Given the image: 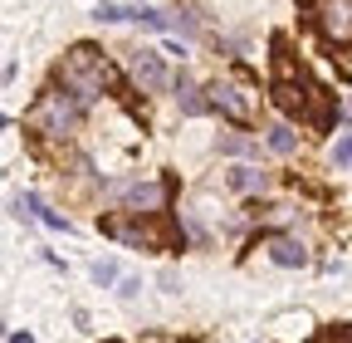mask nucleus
<instances>
[{"label": "nucleus", "instance_id": "obj_1", "mask_svg": "<svg viewBox=\"0 0 352 343\" xmlns=\"http://www.w3.org/2000/svg\"><path fill=\"white\" fill-rule=\"evenodd\" d=\"M270 94H274V103L289 118H303V123H314V127H328V118H333V94L323 89V83L303 79V69L294 74L289 54H279V74H274V89Z\"/></svg>", "mask_w": 352, "mask_h": 343}, {"label": "nucleus", "instance_id": "obj_2", "mask_svg": "<svg viewBox=\"0 0 352 343\" xmlns=\"http://www.w3.org/2000/svg\"><path fill=\"white\" fill-rule=\"evenodd\" d=\"M59 89H69L78 103H94L103 89L122 94V83H118L113 64H108L94 45H74V50L64 54V64H59Z\"/></svg>", "mask_w": 352, "mask_h": 343}, {"label": "nucleus", "instance_id": "obj_3", "mask_svg": "<svg viewBox=\"0 0 352 343\" xmlns=\"http://www.w3.org/2000/svg\"><path fill=\"white\" fill-rule=\"evenodd\" d=\"M103 236L132 245V250H166L176 245V231L162 221V211H113V216L98 221Z\"/></svg>", "mask_w": 352, "mask_h": 343}, {"label": "nucleus", "instance_id": "obj_4", "mask_svg": "<svg viewBox=\"0 0 352 343\" xmlns=\"http://www.w3.org/2000/svg\"><path fill=\"white\" fill-rule=\"evenodd\" d=\"M78 113H83V103L69 89H44L39 103L30 108V127L44 133V138H69L74 123H78Z\"/></svg>", "mask_w": 352, "mask_h": 343}, {"label": "nucleus", "instance_id": "obj_5", "mask_svg": "<svg viewBox=\"0 0 352 343\" xmlns=\"http://www.w3.org/2000/svg\"><path fill=\"white\" fill-rule=\"evenodd\" d=\"M308 20L323 34V45L347 50L352 45V0H314L308 6Z\"/></svg>", "mask_w": 352, "mask_h": 343}, {"label": "nucleus", "instance_id": "obj_6", "mask_svg": "<svg viewBox=\"0 0 352 343\" xmlns=\"http://www.w3.org/2000/svg\"><path fill=\"white\" fill-rule=\"evenodd\" d=\"M206 94H210V108H215V113H226V118L240 123V127L254 118V94L245 89L240 79H215Z\"/></svg>", "mask_w": 352, "mask_h": 343}, {"label": "nucleus", "instance_id": "obj_7", "mask_svg": "<svg viewBox=\"0 0 352 343\" xmlns=\"http://www.w3.org/2000/svg\"><path fill=\"white\" fill-rule=\"evenodd\" d=\"M108 196L127 201V211H162V201H166V182H113Z\"/></svg>", "mask_w": 352, "mask_h": 343}, {"label": "nucleus", "instance_id": "obj_8", "mask_svg": "<svg viewBox=\"0 0 352 343\" xmlns=\"http://www.w3.org/2000/svg\"><path fill=\"white\" fill-rule=\"evenodd\" d=\"M127 74H132V83H142L147 94L166 89V69H162V59H157L152 50H132V54H127Z\"/></svg>", "mask_w": 352, "mask_h": 343}, {"label": "nucleus", "instance_id": "obj_9", "mask_svg": "<svg viewBox=\"0 0 352 343\" xmlns=\"http://www.w3.org/2000/svg\"><path fill=\"white\" fill-rule=\"evenodd\" d=\"M171 89H176V103H182V113H186V118H196V113H206V108H210V98H201L196 79H191L186 69L176 74V79H171Z\"/></svg>", "mask_w": 352, "mask_h": 343}, {"label": "nucleus", "instance_id": "obj_10", "mask_svg": "<svg viewBox=\"0 0 352 343\" xmlns=\"http://www.w3.org/2000/svg\"><path fill=\"white\" fill-rule=\"evenodd\" d=\"M270 260L284 265V270H294V265H308V250H303L294 236H274V240H270Z\"/></svg>", "mask_w": 352, "mask_h": 343}, {"label": "nucleus", "instance_id": "obj_11", "mask_svg": "<svg viewBox=\"0 0 352 343\" xmlns=\"http://www.w3.org/2000/svg\"><path fill=\"white\" fill-rule=\"evenodd\" d=\"M226 182H230L235 191H245V196H254V191H264V187H270V177H264L259 167H235Z\"/></svg>", "mask_w": 352, "mask_h": 343}, {"label": "nucleus", "instance_id": "obj_12", "mask_svg": "<svg viewBox=\"0 0 352 343\" xmlns=\"http://www.w3.org/2000/svg\"><path fill=\"white\" fill-rule=\"evenodd\" d=\"M264 143H270V152H279V157H289V152L298 147V133H294V127H289V123H274V127H270V133H264Z\"/></svg>", "mask_w": 352, "mask_h": 343}, {"label": "nucleus", "instance_id": "obj_13", "mask_svg": "<svg viewBox=\"0 0 352 343\" xmlns=\"http://www.w3.org/2000/svg\"><path fill=\"white\" fill-rule=\"evenodd\" d=\"M166 30H176V34L191 39V34H201V20H196L191 10H171V15H166Z\"/></svg>", "mask_w": 352, "mask_h": 343}, {"label": "nucleus", "instance_id": "obj_14", "mask_svg": "<svg viewBox=\"0 0 352 343\" xmlns=\"http://www.w3.org/2000/svg\"><path fill=\"white\" fill-rule=\"evenodd\" d=\"M220 152H230V157H245V152H254V138H245V133H230V138H220Z\"/></svg>", "mask_w": 352, "mask_h": 343}, {"label": "nucleus", "instance_id": "obj_15", "mask_svg": "<svg viewBox=\"0 0 352 343\" xmlns=\"http://www.w3.org/2000/svg\"><path fill=\"white\" fill-rule=\"evenodd\" d=\"M308 343H352V324H338V329H323L318 338H308Z\"/></svg>", "mask_w": 352, "mask_h": 343}, {"label": "nucleus", "instance_id": "obj_16", "mask_svg": "<svg viewBox=\"0 0 352 343\" xmlns=\"http://www.w3.org/2000/svg\"><path fill=\"white\" fill-rule=\"evenodd\" d=\"M333 162L352 172V133H347V138H338V147H333Z\"/></svg>", "mask_w": 352, "mask_h": 343}, {"label": "nucleus", "instance_id": "obj_17", "mask_svg": "<svg viewBox=\"0 0 352 343\" xmlns=\"http://www.w3.org/2000/svg\"><path fill=\"white\" fill-rule=\"evenodd\" d=\"M94 280H98V284H113V280H118V265H113V260H98V265H94Z\"/></svg>", "mask_w": 352, "mask_h": 343}, {"label": "nucleus", "instance_id": "obj_18", "mask_svg": "<svg viewBox=\"0 0 352 343\" xmlns=\"http://www.w3.org/2000/svg\"><path fill=\"white\" fill-rule=\"evenodd\" d=\"M10 343H34V333H10Z\"/></svg>", "mask_w": 352, "mask_h": 343}, {"label": "nucleus", "instance_id": "obj_19", "mask_svg": "<svg viewBox=\"0 0 352 343\" xmlns=\"http://www.w3.org/2000/svg\"><path fill=\"white\" fill-rule=\"evenodd\" d=\"M108 343H118V338H108Z\"/></svg>", "mask_w": 352, "mask_h": 343}]
</instances>
